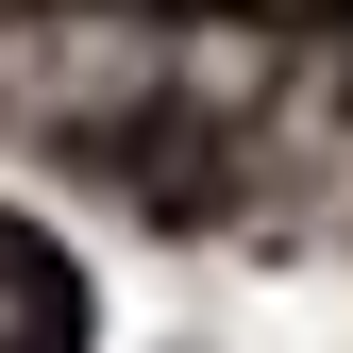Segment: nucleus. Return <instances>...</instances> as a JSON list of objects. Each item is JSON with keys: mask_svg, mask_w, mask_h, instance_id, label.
Returning <instances> with one entry per match:
<instances>
[{"mask_svg": "<svg viewBox=\"0 0 353 353\" xmlns=\"http://www.w3.org/2000/svg\"><path fill=\"white\" fill-rule=\"evenodd\" d=\"M336 17H353V0H336Z\"/></svg>", "mask_w": 353, "mask_h": 353, "instance_id": "2", "label": "nucleus"}, {"mask_svg": "<svg viewBox=\"0 0 353 353\" xmlns=\"http://www.w3.org/2000/svg\"><path fill=\"white\" fill-rule=\"evenodd\" d=\"M0 353H84V270H68V236H34L17 202H0Z\"/></svg>", "mask_w": 353, "mask_h": 353, "instance_id": "1", "label": "nucleus"}]
</instances>
